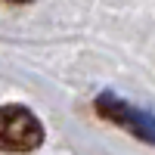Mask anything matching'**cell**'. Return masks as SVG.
<instances>
[{
	"label": "cell",
	"instance_id": "obj_1",
	"mask_svg": "<svg viewBox=\"0 0 155 155\" xmlns=\"http://www.w3.org/2000/svg\"><path fill=\"white\" fill-rule=\"evenodd\" d=\"M44 143V124L25 106H0V149L31 152Z\"/></svg>",
	"mask_w": 155,
	"mask_h": 155
},
{
	"label": "cell",
	"instance_id": "obj_2",
	"mask_svg": "<svg viewBox=\"0 0 155 155\" xmlns=\"http://www.w3.org/2000/svg\"><path fill=\"white\" fill-rule=\"evenodd\" d=\"M96 112L102 115L106 121L124 127L127 134H134L137 140L143 143H155V118L143 109H134L127 106L124 99H118L115 93H99L96 96Z\"/></svg>",
	"mask_w": 155,
	"mask_h": 155
},
{
	"label": "cell",
	"instance_id": "obj_3",
	"mask_svg": "<svg viewBox=\"0 0 155 155\" xmlns=\"http://www.w3.org/2000/svg\"><path fill=\"white\" fill-rule=\"evenodd\" d=\"M9 3H31V0H9Z\"/></svg>",
	"mask_w": 155,
	"mask_h": 155
}]
</instances>
